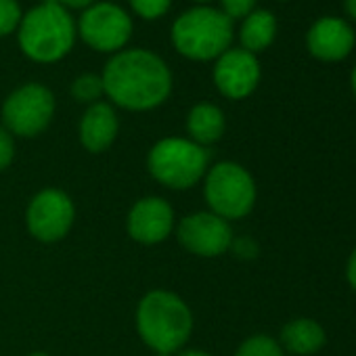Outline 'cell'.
<instances>
[{"instance_id": "obj_12", "label": "cell", "mask_w": 356, "mask_h": 356, "mask_svg": "<svg viewBox=\"0 0 356 356\" xmlns=\"http://www.w3.org/2000/svg\"><path fill=\"white\" fill-rule=\"evenodd\" d=\"M354 30L339 17L318 19L306 36V47L321 61H341L354 49Z\"/></svg>"}, {"instance_id": "obj_16", "label": "cell", "mask_w": 356, "mask_h": 356, "mask_svg": "<svg viewBox=\"0 0 356 356\" xmlns=\"http://www.w3.org/2000/svg\"><path fill=\"white\" fill-rule=\"evenodd\" d=\"M189 134L197 145H212L225 132V113L212 103H200L191 109L187 120Z\"/></svg>"}, {"instance_id": "obj_13", "label": "cell", "mask_w": 356, "mask_h": 356, "mask_svg": "<svg viewBox=\"0 0 356 356\" xmlns=\"http://www.w3.org/2000/svg\"><path fill=\"white\" fill-rule=\"evenodd\" d=\"M174 222V212L170 204H165L159 197H147L140 200L128 216V233L134 241L153 245L163 241Z\"/></svg>"}, {"instance_id": "obj_27", "label": "cell", "mask_w": 356, "mask_h": 356, "mask_svg": "<svg viewBox=\"0 0 356 356\" xmlns=\"http://www.w3.org/2000/svg\"><path fill=\"white\" fill-rule=\"evenodd\" d=\"M181 356H210V354L208 352H202V350H187Z\"/></svg>"}, {"instance_id": "obj_25", "label": "cell", "mask_w": 356, "mask_h": 356, "mask_svg": "<svg viewBox=\"0 0 356 356\" xmlns=\"http://www.w3.org/2000/svg\"><path fill=\"white\" fill-rule=\"evenodd\" d=\"M61 3L72 9H88V7H92L95 0H61Z\"/></svg>"}, {"instance_id": "obj_4", "label": "cell", "mask_w": 356, "mask_h": 356, "mask_svg": "<svg viewBox=\"0 0 356 356\" xmlns=\"http://www.w3.org/2000/svg\"><path fill=\"white\" fill-rule=\"evenodd\" d=\"M233 40V19L218 9L197 7L183 13L172 26V42L176 51L195 59L208 61L227 53Z\"/></svg>"}, {"instance_id": "obj_10", "label": "cell", "mask_w": 356, "mask_h": 356, "mask_svg": "<svg viewBox=\"0 0 356 356\" xmlns=\"http://www.w3.org/2000/svg\"><path fill=\"white\" fill-rule=\"evenodd\" d=\"M178 241L197 256L214 258L233 245V231L229 222L214 212H197L181 222Z\"/></svg>"}, {"instance_id": "obj_14", "label": "cell", "mask_w": 356, "mask_h": 356, "mask_svg": "<svg viewBox=\"0 0 356 356\" xmlns=\"http://www.w3.org/2000/svg\"><path fill=\"white\" fill-rule=\"evenodd\" d=\"M118 134V115L107 103H95L86 109L80 122V140L82 145L92 151H105Z\"/></svg>"}, {"instance_id": "obj_8", "label": "cell", "mask_w": 356, "mask_h": 356, "mask_svg": "<svg viewBox=\"0 0 356 356\" xmlns=\"http://www.w3.org/2000/svg\"><path fill=\"white\" fill-rule=\"evenodd\" d=\"M132 34V22L124 9L111 3L88 7L80 17V36L101 53L120 51Z\"/></svg>"}, {"instance_id": "obj_22", "label": "cell", "mask_w": 356, "mask_h": 356, "mask_svg": "<svg viewBox=\"0 0 356 356\" xmlns=\"http://www.w3.org/2000/svg\"><path fill=\"white\" fill-rule=\"evenodd\" d=\"M256 7V0H222V13L231 19L248 17Z\"/></svg>"}, {"instance_id": "obj_29", "label": "cell", "mask_w": 356, "mask_h": 356, "mask_svg": "<svg viewBox=\"0 0 356 356\" xmlns=\"http://www.w3.org/2000/svg\"><path fill=\"white\" fill-rule=\"evenodd\" d=\"M30 356H49V354H44V352H34V354H30Z\"/></svg>"}, {"instance_id": "obj_20", "label": "cell", "mask_w": 356, "mask_h": 356, "mask_svg": "<svg viewBox=\"0 0 356 356\" xmlns=\"http://www.w3.org/2000/svg\"><path fill=\"white\" fill-rule=\"evenodd\" d=\"M22 19V9L17 0H0V36L11 34Z\"/></svg>"}, {"instance_id": "obj_26", "label": "cell", "mask_w": 356, "mask_h": 356, "mask_svg": "<svg viewBox=\"0 0 356 356\" xmlns=\"http://www.w3.org/2000/svg\"><path fill=\"white\" fill-rule=\"evenodd\" d=\"M343 7H346L348 15H350L352 19H356V0H346Z\"/></svg>"}, {"instance_id": "obj_2", "label": "cell", "mask_w": 356, "mask_h": 356, "mask_svg": "<svg viewBox=\"0 0 356 356\" xmlns=\"http://www.w3.org/2000/svg\"><path fill=\"white\" fill-rule=\"evenodd\" d=\"M136 327L143 341L157 354H172L189 339L193 316L189 306L170 291H151L136 310Z\"/></svg>"}, {"instance_id": "obj_31", "label": "cell", "mask_w": 356, "mask_h": 356, "mask_svg": "<svg viewBox=\"0 0 356 356\" xmlns=\"http://www.w3.org/2000/svg\"><path fill=\"white\" fill-rule=\"evenodd\" d=\"M157 356H170V354H157Z\"/></svg>"}, {"instance_id": "obj_11", "label": "cell", "mask_w": 356, "mask_h": 356, "mask_svg": "<svg viewBox=\"0 0 356 356\" xmlns=\"http://www.w3.org/2000/svg\"><path fill=\"white\" fill-rule=\"evenodd\" d=\"M214 82L225 97L245 99L256 90L260 82V63L254 53L245 49L227 51L216 61Z\"/></svg>"}, {"instance_id": "obj_21", "label": "cell", "mask_w": 356, "mask_h": 356, "mask_svg": "<svg viewBox=\"0 0 356 356\" xmlns=\"http://www.w3.org/2000/svg\"><path fill=\"white\" fill-rule=\"evenodd\" d=\"M170 3H172V0H130L132 9L143 19H157V17H161L168 11Z\"/></svg>"}, {"instance_id": "obj_18", "label": "cell", "mask_w": 356, "mask_h": 356, "mask_svg": "<svg viewBox=\"0 0 356 356\" xmlns=\"http://www.w3.org/2000/svg\"><path fill=\"white\" fill-rule=\"evenodd\" d=\"M235 356H285V354L281 343L270 335H252L239 346Z\"/></svg>"}, {"instance_id": "obj_24", "label": "cell", "mask_w": 356, "mask_h": 356, "mask_svg": "<svg viewBox=\"0 0 356 356\" xmlns=\"http://www.w3.org/2000/svg\"><path fill=\"white\" fill-rule=\"evenodd\" d=\"M346 279H348L350 287L356 291V248L352 250V254L346 262Z\"/></svg>"}, {"instance_id": "obj_6", "label": "cell", "mask_w": 356, "mask_h": 356, "mask_svg": "<svg viewBox=\"0 0 356 356\" xmlns=\"http://www.w3.org/2000/svg\"><path fill=\"white\" fill-rule=\"evenodd\" d=\"M206 200L212 212L225 220L243 218L256 204V185L250 172L233 161L214 165L206 181Z\"/></svg>"}, {"instance_id": "obj_23", "label": "cell", "mask_w": 356, "mask_h": 356, "mask_svg": "<svg viewBox=\"0 0 356 356\" xmlns=\"http://www.w3.org/2000/svg\"><path fill=\"white\" fill-rule=\"evenodd\" d=\"M15 155V143L9 130L0 128V170L9 168V163L13 161Z\"/></svg>"}, {"instance_id": "obj_30", "label": "cell", "mask_w": 356, "mask_h": 356, "mask_svg": "<svg viewBox=\"0 0 356 356\" xmlns=\"http://www.w3.org/2000/svg\"><path fill=\"white\" fill-rule=\"evenodd\" d=\"M197 3H210V0H197Z\"/></svg>"}, {"instance_id": "obj_5", "label": "cell", "mask_w": 356, "mask_h": 356, "mask_svg": "<svg viewBox=\"0 0 356 356\" xmlns=\"http://www.w3.org/2000/svg\"><path fill=\"white\" fill-rule=\"evenodd\" d=\"M206 147L185 138H163L149 153V172L155 181L172 189L193 187L208 170Z\"/></svg>"}, {"instance_id": "obj_9", "label": "cell", "mask_w": 356, "mask_h": 356, "mask_svg": "<svg viewBox=\"0 0 356 356\" xmlns=\"http://www.w3.org/2000/svg\"><path fill=\"white\" fill-rule=\"evenodd\" d=\"M74 222V204L59 189L40 191L28 208V229L40 241H59Z\"/></svg>"}, {"instance_id": "obj_3", "label": "cell", "mask_w": 356, "mask_h": 356, "mask_svg": "<svg viewBox=\"0 0 356 356\" xmlns=\"http://www.w3.org/2000/svg\"><path fill=\"white\" fill-rule=\"evenodd\" d=\"M74 19L57 3L34 7L26 13L19 26L22 51L38 63H53L63 59L74 47Z\"/></svg>"}, {"instance_id": "obj_1", "label": "cell", "mask_w": 356, "mask_h": 356, "mask_svg": "<svg viewBox=\"0 0 356 356\" xmlns=\"http://www.w3.org/2000/svg\"><path fill=\"white\" fill-rule=\"evenodd\" d=\"M103 88L124 109L145 111L163 103L172 90L168 65L149 51H124L103 72Z\"/></svg>"}, {"instance_id": "obj_7", "label": "cell", "mask_w": 356, "mask_h": 356, "mask_svg": "<svg viewBox=\"0 0 356 356\" xmlns=\"http://www.w3.org/2000/svg\"><path fill=\"white\" fill-rule=\"evenodd\" d=\"M55 97L42 84H26L17 88L3 107V120L13 134L36 136L53 120Z\"/></svg>"}, {"instance_id": "obj_17", "label": "cell", "mask_w": 356, "mask_h": 356, "mask_svg": "<svg viewBox=\"0 0 356 356\" xmlns=\"http://www.w3.org/2000/svg\"><path fill=\"white\" fill-rule=\"evenodd\" d=\"M277 34V19L270 11H252L241 26V44L250 53L264 51L273 44Z\"/></svg>"}, {"instance_id": "obj_15", "label": "cell", "mask_w": 356, "mask_h": 356, "mask_svg": "<svg viewBox=\"0 0 356 356\" xmlns=\"http://www.w3.org/2000/svg\"><path fill=\"white\" fill-rule=\"evenodd\" d=\"M327 341L325 329L314 318H293L281 329V348L296 356L316 354Z\"/></svg>"}, {"instance_id": "obj_28", "label": "cell", "mask_w": 356, "mask_h": 356, "mask_svg": "<svg viewBox=\"0 0 356 356\" xmlns=\"http://www.w3.org/2000/svg\"><path fill=\"white\" fill-rule=\"evenodd\" d=\"M350 82H352V92H354V97H356V65H354V70H352V78H350Z\"/></svg>"}, {"instance_id": "obj_19", "label": "cell", "mask_w": 356, "mask_h": 356, "mask_svg": "<svg viewBox=\"0 0 356 356\" xmlns=\"http://www.w3.org/2000/svg\"><path fill=\"white\" fill-rule=\"evenodd\" d=\"M105 92L103 88V78L97 74H82L76 78V82L72 84V95L82 101V103H90L97 101L101 95Z\"/></svg>"}]
</instances>
